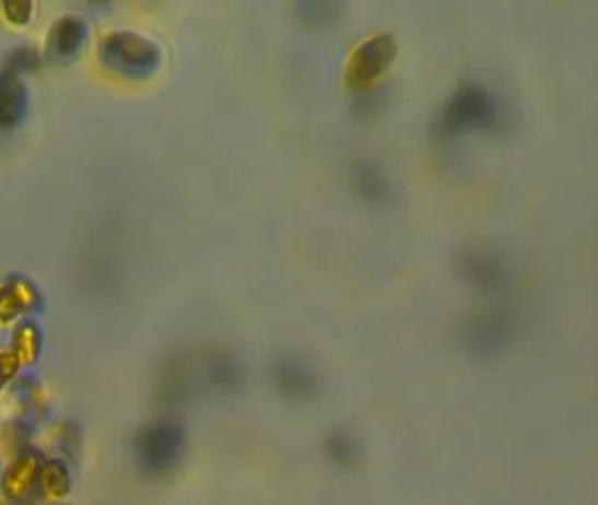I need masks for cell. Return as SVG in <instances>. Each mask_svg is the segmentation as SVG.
I'll list each match as a JSON object with an SVG mask.
<instances>
[{"label": "cell", "mask_w": 598, "mask_h": 505, "mask_svg": "<svg viewBox=\"0 0 598 505\" xmlns=\"http://www.w3.org/2000/svg\"><path fill=\"white\" fill-rule=\"evenodd\" d=\"M351 185L356 196L373 208H391L397 200V187L376 160H359L351 168Z\"/></svg>", "instance_id": "ba28073f"}, {"label": "cell", "mask_w": 598, "mask_h": 505, "mask_svg": "<svg viewBox=\"0 0 598 505\" xmlns=\"http://www.w3.org/2000/svg\"><path fill=\"white\" fill-rule=\"evenodd\" d=\"M399 46L391 34H379L356 48L348 66V83L355 90L371 89L395 62Z\"/></svg>", "instance_id": "52a82bcc"}, {"label": "cell", "mask_w": 598, "mask_h": 505, "mask_svg": "<svg viewBox=\"0 0 598 505\" xmlns=\"http://www.w3.org/2000/svg\"><path fill=\"white\" fill-rule=\"evenodd\" d=\"M209 379L222 390H235L244 381V367L232 355H216L209 364Z\"/></svg>", "instance_id": "5bb4252c"}, {"label": "cell", "mask_w": 598, "mask_h": 505, "mask_svg": "<svg viewBox=\"0 0 598 505\" xmlns=\"http://www.w3.org/2000/svg\"><path fill=\"white\" fill-rule=\"evenodd\" d=\"M136 466L148 478L173 475L187 453V432L181 423L171 418L150 421L141 426L132 441Z\"/></svg>", "instance_id": "7a4b0ae2"}, {"label": "cell", "mask_w": 598, "mask_h": 505, "mask_svg": "<svg viewBox=\"0 0 598 505\" xmlns=\"http://www.w3.org/2000/svg\"><path fill=\"white\" fill-rule=\"evenodd\" d=\"M518 324L515 316L502 309L474 313L458 324L457 341L461 353L478 362L504 355L515 342Z\"/></svg>", "instance_id": "3957f363"}, {"label": "cell", "mask_w": 598, "mask_h": 505, "mask_svg": "<svg viewBox=\"0 0 598 505\" xmlns=\"http://www.w3.org/2000/svg\"><path fill=\"white\" fill-rule=\"evenodd\" d=\"M324 453L328 463L336 469H356L364 461L365 444L353 428L339 426L327 435Z\"/></svg>", "instance_id": "9c48e42d"}, {"label": "cell", "mask_w": 598, "mask_h": 505, "mask_svg": "<svg viewBox=\"0 0 598 505\" xmlns=\"http://www.w3.org/2000/svg\"><path fill=\"white\" fill-rule=\"evenodd\" d=\"M507 116L499 95L479 81L460 84L432 121L435 138H464L469 133L501 132Z\"/></svg>", "instance_id": "6da1fadb"}, {"label": "cell", "mask_w": 598, "mask_h": 505, "mask_svg": "<svg viewBox=\"0 0 598 505\" xmlns=\"http://www.w3.org/2000/svg\"><path fill=\"white\" fill-rule=\"evenodd\" d=\"M388 98H390V92L383 89V86L359 90L356 97L351 101V116L359 121L374 120L376 116L385 111L386 106H388Z\"/></svg>", "instance_id": "4fadbf2b"}, {"label": "cell", "mask_w": 598, "mask_h": 505, "mask_svg": "<svg viewBox=\"0 0 598 505\" xmlns=\"http://www.w3.org/2000/svg\"><path fill=\"white\" fill-rule=\"evenodd\" d=\"M295 19L309 28H328L337 25L342 16V4L336 0H298Z\"/></svg>", "instance_id": "7c38bea8"}, {"label": "cell", "mask_w": 598, "mask_h": 505, "mask_svg": "<svg viewBox=\"0 0 598 505\" xmlns=\"http://www.w3.org/2000/svg\"><path fill=\"white\" fill-rule=\"evenodd\" d=\"M27 89L20 81L19 74L11 71L0 72V127H16L27 113Z\"/></svg>", "instance_id": "30bf717a"}, {"label": "cell", "mask_w": 598, "mask_h": 505, "mask_svg": "<svg viewBox=\"0 0 598 505\" xmlns=\"http://www.w3.org/2000/svg\"><path fill=\"white\" fill-rule=\"evenodd\" d=\"M101 58L107 67L129 78H144L156 71L160 49L136 32H113L101 43Z\"/></svg>", "instance_id": "5b68a950"}, {"label": "cell", "mask_w": 598, "mask_h": 505, "mask_svg": "<svg viewBox=\"0 0 598 505\" xmlns=\"http://www.w3.org/2000/svg\"><path fill=\"white\" fill-rule=\"evenodd\" d=\"M455 269L461 283L483 295H499L515 278L509 258L492 244H466L455 255Z\"/></svg>", "instance_id": "277c9868"}, {"label": "cell", "mask_w": 598, "mask_h": 505, "mask_svg": "<svg viewBox=\"0 0 598 505\" xmlns=\"http://www.w3.org/2000/svg\"><path fill=\"white\" fill-rule=\"evenodd\" d=\"M86 37V27L74 16H63L49 32V49L55 57H74Z\"/></svg>", "instance_id": "8fae6325"}, {"label": "cell", "mask_w": 598, "mask_h": 505, "mask_svg": "<svg viewBox=\"0 0 598 505\" xmlns=\"http://www.w3.org/2000/svg\"><path fill=\"white\" fill-rule=\"evenodd\" d=\"M271 379L275 390L292 402H310L321 390V379L315 365L295 353H283L272 360Z\"/></svg>", "instance_id": "8992f818"}, {"label": "cell", "mask_w": 598, "mask_h": 505, "mask_svg": "<svg viewBox=\"0 0 598 505\" xmlns=\"http://www.w3.org/2000/svg\"><path fill=\"white\" fill-rule=\"evenodd\" d=\"M5 16L14 23L27 22L31 16L32 5L28 2H10L4 5Z\"/></svg>", "instance_id": "9a60e30c"}]
</instances>
